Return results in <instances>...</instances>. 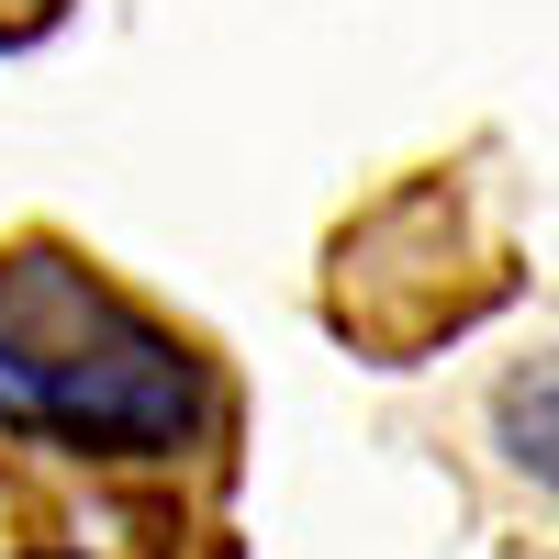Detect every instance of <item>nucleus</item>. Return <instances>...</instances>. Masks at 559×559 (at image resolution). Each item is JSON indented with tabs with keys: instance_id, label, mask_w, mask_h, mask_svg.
I'll use <instances>...</instances> for the list:
<instances>
[{
	"instance_id": "1",
	"label": "nucleus",
	"mask_w": 559,
	"mask_h": 559,
	"mask_svg": "<svg viewBox=\"0 0 559 559\" xmlns=\"http://www.w3.org/2000/svg\"><path fill=\"white\" fill-rule=\"evenodd\" d=\"M0 481L57 503L123 559H168L224 526L236 481V369L179 313L123 292L68 236L0 247Z\"/></svg>"
},
{
	"instance_id": "2",
	"label": "nucleus",
	"mask_w": 559,
	"mask_h": 559,
	"mask_svg": "<svg viewBox=\"0 0 559 559\" xmlns=\"http://www.w3.org/2000/svg\"><path fill=\"white\" fill-rule=\"evenodd\" d=\"M492 448L515 459V471L559 503V347H537V358H515L492 381Z\"/></svg>"
}]
</instances>
